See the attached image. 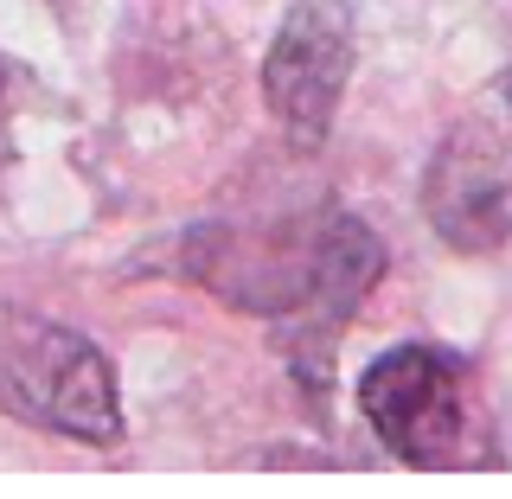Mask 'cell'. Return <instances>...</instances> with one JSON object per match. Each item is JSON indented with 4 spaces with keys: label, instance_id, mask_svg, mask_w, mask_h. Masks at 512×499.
<instances>
[{
    "label": "cell",
    "instance_id": "cell-4",
    "mask_svg": "<svg viewBox=\"0 0 512 499\" xmlns=\"http://www.w3.org/2000/svg\"><path fill=\"white\" fill-rule=\"evenodd\" d=\"M352 77V20L333 0H301L263 58V96L295 148H320Z\"/></svg>",
    "mask_w": 512,
    "mask_h": 499
},
{
    "label": "cell",
    "instance_id": "cell-2",
    "mask_svg": "<svg viewBox=\"0 0 512 499\" xmlns=\"http://www.w3.org/2000/svg\"><path fill=\"white\" fill-rule=\"evenodd\" d=\"M0 410L64 442L122 436V397L109 359L84 333L26 308H0Z\"/></svg>",
    "mask_w": 512,
    "mask_h": 499
},
{
    "label": "cell",
    "instance_id": "cell-3",
    "mask_svg": "<svg viewBox=\"0 0 512 499\" xmlns=\"http://www.w3.org/2000/svg\"><path fill=\"white\" fill-rule=\"evenodd\" d=\"M372 436L410 468H442L468 448V372L442 346H397L359 378Z\"/></svg>",
    "mask_w": 512,
    "mask_h": 499
},
{
    "label": "cell",
    "instance_id": "cell-1",
    "mask_svg": "<svg viewBox=\"0 0 512 499\" xmlns=\"http://www.w3.org/2000/svg\"><path fill=\"white\" fill-rule=\"evenodd\" d=\"M212 256L192 263V276L212 282L224 301L256 314H320L346 327V314L378 282V237L346 212H320L308 224H276L263 237H205Z\"/></svg>",
    "mask_w": 512,
    "mask_h": 499
},
{
    "label": "cell",
    "instance_id": "cell-5",
    "mask_svg": "<svg viewBox=\"0 0 512 499\" xmlns=\"http://www.w3.org/2000/svg\"><path fill=\"white\" fill-rule=\"evenodd\" d=\"M506 148L487 141L480 128L455 135L436 154V180H429V218L455 250H493L506 237V180L500 167Z\"/></svg>",
    "mask_w": 512,
    "mask_h": 499
}]
</instances>
